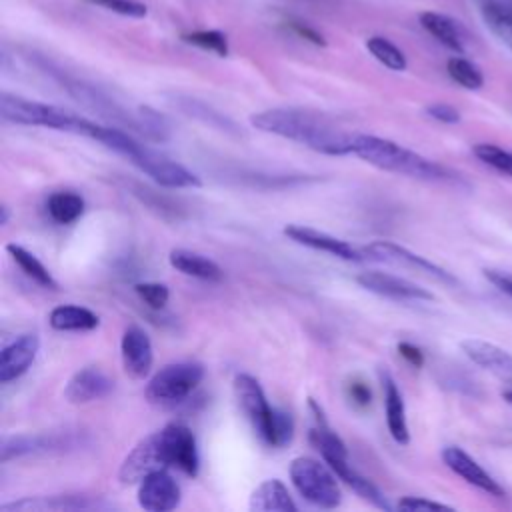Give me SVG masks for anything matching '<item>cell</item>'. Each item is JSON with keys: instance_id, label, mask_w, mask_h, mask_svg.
I'll return each mask as SVG.
<instances>
[{"instance_id": "1", "label": "cell", "mask_w": 512, "mask_h": 512, "mask_svg": "<svg viewBox=\"0 0 512 512\" xmlns=\"http://www.w3.org/2000/svg\"><path fill=\"white\" fill-rule=\"evenodd\" d=\"M250 124L262 132L276 134L314 152L328 156L352 154L354 134L332 124L328 118L300 108H268L250 116Z\"/></svg>"}, {"instance_id": "2", "label": "cell", "mask_w": 512, "mask_h": 512, "mask_svg": "<svg viewBox=\"0 0 512 512\" xmlns=\"http://www.w3.org/2000/svg\"><path fill=\"white\" fill-rule=\"evenodd\" d=\"M352 154L386 172H394V174H402V176H410L426 182L452 180V174L444 166L388 138H380L374 134H354Z\"/></svg>"}, {"instance_id": "3", "label": "cell", "mask_w": 512, "mask_h": 512, "mask_svg": "<svg viewBox=\"0 0 512 512\" xmlns=\"http://www.w3.org/2000/svg\"><path fill=\"white\" fill-rule=\"evenodd\" d=\"M0 116L12 124L42 126V128L80 134V136H86L92 140L98 130V124L88 118H82L78 114H72V112L62 110L52 104L26 100L22 96L8 94V92H2V96H0Z\"/></svg>"}, {"instance_id": "4", "label": "cell", "mask_w": 512, "mask_h": 512, "mask_svg": "<svg viewBox=\"0 0 512 512\" xmlns=\"http://www.w3.org/2000/svg\"><path fill=\"white\" fill-rule=\"evenodd\" d=\"M118 154L128 158L140 172H144L148 178L164 188H198L202 184L198 174H194L180 162L170 160L168 156L140 144L132 136L124 140V146H120Z\"/></svg>"}, {"instance_id": "5", "label": "cell", "mask_w": 512, "mask_h": 512, "mask_svg": "<svg viewBox=\"0 0 512 512\" xmlns=\"http://www.w3.org/2000/svg\"><path fill=\"white\" fill-rule=\"evenodd\" d=\"M324 464L308 456H298L290 462V480L306 502L318 508H336L342 502V490L338 486L340 478Z\"/></svg>"}, {"instance_id": "6", "label": "cell", "mask_w": 512, "mask_h": 512, "mask_svg": "<svg viewBox=\"0 0 512 512\" xmlns=\"http://www.w3.org/2000/svg\"><path fill=\"white\" fill-rule=\"evenodd\" d=\"M204 378V366L192 360L162 366L146 384L144 396L156 406H174L186 400Z\"/></svg>"}, {"instance_id": "7", "label": "cell", "mask_w": 512, "mask_h": 512, "mask_svg": "<svg viewBox=\"0 0 512 512\" xmlns=\"http://www.w3.org/2000/svg\"><path fill=\"white\" fill-rule=\"evenodd\" d=\"M232 386H234L236 402L242 408L248 422L252 424L256 436L268 446L270 430H272V418H274V406L268 404L260 382L250 374H238L234 378Z\"/></svg>"}, {"instance_id": "8", "label": "cell", "mask_w": 512, "mask_h": 512, "mask_svg": "<svg viewBox=\"0 0 512 512\" xmlns=\"http://www.w3.org/2000/svg\"><path fill=\"white\" fill-rule=\"evenodd\" d=\"M362 254L366 260H376V262H386V264H396V266H404V268H412L416 272H424L444 284H450V286H456L458 280L448 272L444 270L442 266L430 262L428 258L404 248V246H398L394 242H388V240H376V242H370L368 246L362 248Z\"/></svg>"}, {"instance_id": "9", "label": "cell", "mask_w": 512, "mask_h": 512, "mask_svg": "<svg viewBox=\"0 0 512 512\" xmlns=\"http://www.w3.org/2000/svg\"><path fill=\"white\" fill-rule=\"evenodd\" d=\"M158 436L168 466H174L188 476H196L200 468V456L192 430L182 422H170L158 430Z\"/></svg>"}, {"instance_id": "10", "label": "cell", "mask_w": 512, "mask_h": 512, "mask_svg": "<svg viewBox=\"0 0 512 512\" xmlns=\"http://www.w3.org/2000/svg\"><path fill=\"white\" fill-rule=\"evenodd\" d=\"M168 462L160 444V436L158 432L148 434L146 438H142L122 460L120 470H118V478L122 484H134L144 480L148 474L156 472V470H166Z\"/></svg>"}, {"instance_id": "11", "label": "cell", "mask_w": 512, "mask_h": 512, "mask_svg": "<svg viewBox=\"0 0 512 512\" xmlns=\"http://www.w3.org/2000/svg\"><path fill=\"white\" fill-rule=\"evenodd\" d=\"M356 282L372 294L398 300V302H428L434 298L432 292H428L420 284L388 272H380V270L360 272L356 276Z\"/></svg>"}, {"instance_id": "12", "label": "cell", "mask_w": 512, "mask_h": 512, "mask_svg": "<svg viewBox=\"0 0 512 512\" xmlns=\"http://www.w3.org/2000/svg\"><path fill=\"white\" fill-rule=\"evenodd\" d=\"M284 234L296 242V244H302L306 248H312V250H320V252H326L330 256H336L340 260H346V262H362L366 260L362 250H356L352 244H348L346 240L342 238H336L328 232H322V230H316V228H310V226H302V224H288L284 226Z\"/></svg>"}, {"instance_id": "13", "label": "cell", "mask_w": 512, "mask_h": 512, "mask_svg": "<svg viewBox=\"0 0 512 512\" xmlns=\"http://www.w3.org/2000/svg\"><path fill=\"white\" fill-rule=\"evenodd\" d=\"M180 496L178 482L166 470H156L138 482V504L148 512L174 510Z\"/></svg>"}, {"instance_id": "14", "label": "cell", "mask_w": 512, "mask_h": 512, "mask_svg": "<svg viewBox=\"0 0 512 512\" xmlns=\"http://www.w3.org/2000/svg\"><path fill=\"white\" fill-rule=\"evenodd\" d=\"M442 460L444 464L456 474L460 476L464 482H468L470 486L486 492L488 496H496V498H504L506 492L504 488L498 484V480H494L492 474H488L468 452H464L458 446H446L442 450Z\"/></svg>"}, {"instance_id": "15", "label": "cell", "mask_w": 512, "mask_h": 512, "mask_svg": "<svg viewBox=\"0 0 512 512\" xmlns=\"http://www.w3.org/2000/svg\"><path fill=\"white\" fill-rule=\"evenodd\" d=\"M120 356L128 376L136 380L148 376L154 362V350H152L150 336L144 332V328L130 324L124 330L120 340Z\"/></svg>"}, {"instance_id": "16", "label": "cell", "mask_w": 512, "mask_h": 512, "mask_svg": "<svg viewBox=\"0 0 512 512\" xmlns=\"http://www.w3.org/2000/svg\"><path fill=\"white\" fill-rule=\"evenodd\" d=\"M460 348L476 366L512 384V352L482 338H466L460 342Z\"/></svg>"}, {"instance_id": "17", "label": "cell", "mask_w": 512, "mask_h": 512, "mask_svg": "<svg viewBox=\"0 0 512 512\" xmlns=\"http://www.w3.org/2000/svg\"><path fill=\"white\" fill-rule=\"evenodd\" d=\"M114 390V380L96 366H86L70 376L64 386V398L72 404H88L108 396Z\"/></svg>"}, {"instance_id": "18", "label": "cell", "mask_w": 512, "mask_h": 512, "mask_svg": "<svg viewBox=\"0 0 512 512\" xmlns=\"http://www.w3.org/2000/svg\"><path fill=\"white\" fill-rule=\"evenodd\" d=\"M40 348L36 334H22L2 348L0 354V382L8 384L20 378L34 362Z\"/></svg>"}, {"instance_id": "19", "label": "cell", "mask_w": 512, "mask_h": 512, "mask_svg": "<svg viewBox=\"0 0 512 512\" xmlns=\"http://www.w3.org/2000/svg\"><path fill=\"white\" fill-rule=\"evenodd\" d=\"M378 378H380L382 392H384L388 432L398 444H408L410 442V430H408V422H406V408H404L400 388H398L396 380L392 378V374L386 368L378 370Z\"/></svg>"}, {"instance_id": "20", "label": "cell", "mask_w": 512, "mask_h": 512, "mask_svg": "<svg viewBox=\"0 0 512 512\" xmlns=\"http://www.w3.org/2000/svg\"><path fill=\"white\" fill-rule=\"evenodd\" d=\"M250 512H296L298 506L294 504L288 488L282 480L270 478L264 480L250 496L248 502Z\"/></svg>"}, {"instance_id": "21", "label": "cell", "mask_w": 512, "mask_h": 512, "mask_svg": "<svg viewBox=\"0 0 512 512\" xmlns=\"http://www.w3.org/2000/svg\"><path fill=\"white\" fill-rule=\"evenodd\" d=\"M168 262L172 268H176L178 272L198 278V280H208V282H218L222 280L224 272L222 268L210 260L204 254H198L194 250H186V248H174L168 254Z\"/></svg>"}, {"instance_id": "22", "label": "cell", "mask_w": 512, "mask_h": 512, "mask_svg": "<svg viewBox=\"0 0 512 512\" xmlns=\"http://www.w3.org/2000/svg\"><path fill=\"white\" fill-rule=\"evenodd\" d=\"M420 24L442 46H446L458 54H462L466 50V32L454 18L440 14V12H422Z\"/></svg>"}, {"instance_id": "23", "label": "cell", "mask_w": 512, "mask_h": 512, "mask_svg": "<svg viewBox=\"0 0 512 512\" xmlns=\"http://www.w3.org/2000/svg\"><path fill=\"white\" fill-rule=\"evenodd\" d=\"M332 470H334V474L344 482V484H348L360 498H364L366 502H370L372 506H376V508H380V510H392V506L388 504V500L384 498V494L368 480V478H364L362 474H358L354 468H352V464L348 462V458H338V460H330V462H326Z\"/></svg>"}, {"instance_id": "24", "label": "cell", "mask_w": 512, "mask_h": 512, "mask_svg": "<svg viewBox=\"0 0 512 512\" xmlns=\"http://www.w3.org/2000/svg\"><path fill=\"white\" fill-rule=\"evenodd\" d=\"M64 440L60 436H48V434H22V436H6L0 446V460L8 462L12 458L24 456V454H34L42 450H52V448H62Z\"/></svg>"}, {"instance_id": "25", "label": "cell", "mask_w": 512, "mask_h": 512, "mask_svg": "<svg viewBox=\"0 0 512 512\" xmlns=\"http://www.w3.org/2000/svg\"><path fill=\"white\" fill-rule=\"evenodd\" d=\"M100 508L98 502H90L76 496H52V498H22L16 502H6L0 506L2 512L22 510V512H36V510H92Z\"/></svg>"}, {"instance_id": "26", "label": "cell", "mask_w": 512, "mask_h": 512, "mask_svg": "<svg viewBox=\"0 0 512 512\" xmlns=\"http://www.w3.org/2000/svg\"><path fill=\"white\" fill-rule=\"evenodd\" d=\"M48 322L54 330H60V332H76V330L84 332V330H94L100 320L92 310L84 306L60 304L50 310Z\"/></svg>"}, {"instance_id": "27", "label": "cell", "mask_w": 512, "mask_h": 512, "mask_svg": "<svg viewBox=\"0 0 512 512\" xmlns=\"http://www.w3.org/2000/svg\"><path fill=\"white\" fill-rule=\"evenodd\" d=\"M84 198L76 192H54L48 196L46 200V210L48 216L56 222V224H72L76 222L82 214H84Z\"/></svg>"}, {"instance_id": "28", "label": "cell", "mask_w": 512, "mask_h": 512, "mask_svg": "<svg viewBox=\"0 0 512 512\" xmlns=\"http://www.w3.org/2000/svg\"><path fill=\"white\" fill-rule=\"evenodd\" d=\"M6 252H8L10 258L18 264V268H20L28 278H32L36 284H40V286H44V288H50V290L58 288V282L52 278V274L48 272V268H46L32 252H28L24 246H20V244H8V246H6Z\"/></svg>"}, {"instance_id": "29", "label": "cell", "mask_w": 512, "mask_h": 512, "mask_svg": "<svg viewBox=\"0 0 512 512\" xmlns=\"http://www.w3.org/2000/svg\"><path fill=\"white\" fill-rule=\"evenodd\" d=\"M174 106H178L184 114H188V116H192V118H198V120H202V122H206V124H210V126H214V128L228 130V132H234V130H236V124H234L230 118H226L224 114H220L218 110L210 108L208 104H204V102H200V100H196V98L176 94V96H174Z\"/></svg>"}, {"instance_id": "30", "label": "cell", "mask_w": 512, "mask_h": 512, "mask_svg": "<svg viewBox=\"0 0 512 512\" xmlns=\"http://www.w3.org/2000/svg\"><path fill=\"white\" fill-rule=\"evenodd\" d=\"M482 18L492 34L512 52V6L486 2L482 6Z\"/></svg>"}, {"instance_id": "31", "label": "cell", "mask_w": 512, "mask_h": 512, "mask_svg": "<svg viewBox=\"0 0 512 512\" xmlns=\"http://www.w3.org/2000/svg\"><path fill=\"white\" fill-rule=\"evenodd\" d=\"M366 48H368V52H370L380 64H384L386 68L396 70V72H400V70L406 68V56H404V52H402L396 44H392L388 38H384V36H370V38L366 40Z\"/></svg>"}, {"instance_id": "32", "label": "cell", "mask_w": 512, "mask_h": 512, "mask_svg": "<svg viewBox=\"0 0 512 512\" xmlns=\"http://www.w3.org/2000/svg\"><path fill=\"white\" fill-rule=\"evenodd\" d=\"M446 70H448V76L466 90H478L484 84V76L480 68L462 56L450 58L446 64Z\"/></svg>"}, {"instance_id": "33", "label": "cell", "mask_w": 512, "mask_h": 512, "mask_svg": "<svg viewBox=\"0 0 512 512\" xmlns=\"http://www.w3.org/2000/svg\"><path fill=\"white\" fill-rule=\"evenodd\" d=\"M472 152L482 164H486V166L494 168L496 172L512 178V152L510 150H506L502 146H496V144L480 142L472 148Z\"/></svg>"}, {"instance_id": "34", "label": "cell", "mask_w": 512, "mask_h": 512, "mask_svg": "<svg viewBox=\"0 0 512 512\" xmlns=\"http://www.w3.org/2000/svg\"><path fill=\"white\" fill-rule=\"evenodd\" d=\"M136 120H138V130H142L148 138H152L156 142H166L170 138L168 120L154 108L140 106L136 112Z\"/></svg>"}, {"instance_id": "35", "label": "cell", "mask_w": 512, "mask_h": 512, "mask_svg": "<svg viewBox=\"0 0 512 512\" xmlns=\"http://www.w3.org/2000/svg\"><path fill=\"white\" fill-rule=\"evenodd\" d=\"M182 40L192 44V46H198L202 50L214 52L218 56H226L228 54V40L218 30H194V32L182 34Z\"/></svg>"}, {"instance_id": "36", "label": "cell", "mask_w": 512, "mask_h": 512, "mask_svg": "<svg viewBox=\"0 0 512 512\" xmlns=\"http://www.w3.org/2000/svg\"><path fill=\"white\" fill-rule=\"evenodd\" d=\"M294 436V418L290 412L282 408H274V418H272V430H270V448H284L290 444Z\"/></svg>"}, {"instance_id": "37", "label": "cell", "mask_w": 512, "mask_h": 512, "mask_svg": "<svg viewBox=\"0 0 512 512\" xmlns=\"http://www.w3.org/2000/svg\"><path fill=\"white\" fill-rule=\"evenodd\" d=\"M134 290L142 298V302H146L154 310L164 308L168 304V298H170L168 288L160 282H138L134 286Z\"/></svg>"}, {"instance_id": "38", "label": "cell", "mask_w": 512, "mask_h": 512, "mask_svg": "<svg viewBox=\"0 0 512 512\" xmlns=\"http://www.w3.org/2000/svg\"><path fill=\"white\" fill-rule=\"evenodd\" d=\"M92 2L110 10V12L122 14V16H130V18L146 16V6L136 2V0H92Z\"/></svg>"}, {"instance_id": "39", "label": "cell", "mask_w": 512, "mask_h": 512, "mask_svg": "<svg viewBox=\"0 0 512 512\" xmlns=\"http://www.w3.org/2000/svg\"><path fill=\"white\" fill-rule=\"evenodd\" d=\"M398 510H406V512H418V510H452V506L442 504V502H434L428 498H420V496H404L398 500L396 504Z\"/></svg>"}, {"instance_id": "40", "label": "cell", "mask_w": 512, "mask_h": 512, "mask_svg": "<svg viewBox=\"0 0 512 512\" xmlns=\"http://www.w3.org/2000/svg\"><path fill=\"white\" fill-rule=\"evenodd\" d=\"M284 24H286V28H290V30H292L296 36H300L302 40H308V42H312V44H316V46H326L324 36H322L318 30H314L312 26H308L306 22L296 20V18H288Z\"/></svg>"}, {"instance_id": "41", "label": "cell", "mask_w": 512, "mask_h": 512, "mask_svg": "<svg viewBox=\"0 0 512 512\" xmlns=\"http://www.w3.org/2000/svg\"><path fill=\"white\" fill-rule=\"evenodd\" d=\"M346 390H348V398H350V402H352L354 406H358V408L370 406V402H372V390H370V386H368L366 382H362V380H352Z\"/></svg>"}, {"instance_id": "42", "label": "cell", "mask_w": 512, "mask_h": 512, "mask_svg": "<svg viewBox=\"0 0 512 512\" xmlns=\"http://www.w3.org/2000/svg\"><path fill=\"white\" fill-rule=\"evenodd\" d=\"M426 114L438 122H444V124H456L460 122V112L450 106V104H444V102H438V104H430L426 108Z\"/></svg>"}, {"instance_id": "43", "label": "cell", "mask_w": 512, "mask_h": 512, "mask_svg": "<svg viewBox=\"0 0 512 512\" xmlns=\"http://www.w3.org/2000/svg\"><path fill=\"white\" fill-rule=\"evenodd\" d=\"M484 276L488 282H492L500 292L512 298V272L504 270H484Z\"/></svg>"}, {"instance_id": "44", "label": "cell", "mask_w": 512, "mask_h": 512, "mask_svg": "<svg viewBox=\"0 0 512 512\" xmlns=\"http://www.w3.org/2000/svg\"><path fill=\"white\" fill-rule=\"evenodd\" d=\"M398 354H400L410 366H414V368H422V364H424V352H422L418 346L410 344V342H400V344H398Z\"/></svg>"}, {"instance_id": "45", "label": "cell", "mask_w": 512, "mask_h": 512, "mask_svg": "<svg viewBox=\"0 0 512 512\" xmlns=\"http://www.w3.org/2000/svg\"><path fill=\"white\" fill-rule=\"evenodd\" d=\"M8 220H10V208H8L6 204H2V206H0V224L6 226Z\"/></svg>"}, {"instance_id": "46", "label": "cell", "mask_w": 512, "mask_h": 512, "mask_svg": "<svg viewBox=\"0 0 512 512\" xmlns=\"http://www.w3.org/2000/svg\"><path fill=\"white\" fill-rule=\"evenodd\" d=\"M502 398H504L508 404H512V388L504 390V392H502Z\"/></svg>"}]
</instances>
